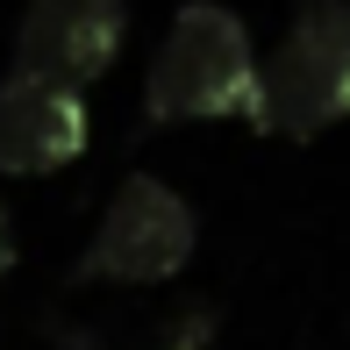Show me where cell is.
<instances>
[{
  "label": "cell",
  "instance_id": "1",
  "mask_svg": "<svg viewBox=\"0 0 350 350\" xmlns=\"http://www.w3.org/2000/svg\"><path fill=\"white\" fill-rule=\"evenodd\" d=\"M150 122H215V115H250L258 107V51L236 8L193 0L172 14L165 43L143 79Z\"/></svg>",
  "mask_w": 350,
  "mask_h": 350
},
{
  "label": "cell",
  "instance_id": "2",
  "mask_svg": "<svg viewBox=\"0 0 350 350\" xmlns=\"http://www.w3.org/2000/svg\"><path fill=\"white\" fill-rule=\"evenodd\" d=\"M250 115L279 136H322L350 115V0H300L286 43L258 72Z\"/></svg>",
  "mask_w": 350,
  "mask_h": 350
},
{
  "label": "cell",
  "instance_id": "3",
  "mask_svg": "<svg viewBox=\"0 0 350 350\" xmlns=\"http://www.w3.org/2000/svg\"><path fill=\"white\" fill-rule=\"evenodd\" d=\"M186 258H193V208H186V193H172L157 172H129L115 186V200H107L93 243L79 250L72 279H136V286H150V279H172Z\"/></svg>",
  "mask_w": 350,
  "mask_h": 350
},
{
  "label": "cell",
  "instance_id": "4",
  "mask_svg": "<svg viewBox=\"0 0 350 350\" xmlns=\"http://www.w3.org/2000/svg\"><path fill=\"white\" fill-rule=\"evenodd\" d=\"M129 8L122 0H29L22 36H14V72L51 79V86H86L115 65Z\"/></svg>",
  "mask_w": 350,
  "mask_h": 350
},
{
  "label": "cell",
  "instance_id": "5",
  "mask_svg": "<svg viewBox=\"0 0 350 350\" xmlns=\"http://www.w3.org/2000/svg\"><path fill=\"white\" fill-rule=\"evenodd\" d=\"M86 150V100L72 86L8 72L0 79V172H57Z\"/></svg>",
  "mask_w": 350,
  "mask_h": 350
},
{
  "label": "cell",
  "instance_id": "6",
  "mask_svg": "<svg viewBox=\"0 0 350 350\" xmlns=\"http://www.w3.org/2000/svg\"><path fill=\"white\" fill-rule=\"evenodd\" d=\"M208 329H215V308H186V314H172V322H165V343H157V350H200V343H208Z\"/></svg>",
  "mask_w": 350,
  "mask_h": 350
},
{
  "label": "cell",
  "instance_id": "7",
  "mask_svg": "<svg viewBox=\"0 0 350 350\" xmlns=\"http://www.w3.org/2000/svg\"><path fill=\"white\" fill-rule=\"evenodd\" d=\"M14 265V221H8V208H0V272Z\"/></svg>",
  "mask_w": 350,
  "mask_h": 350
}]
</instances>
